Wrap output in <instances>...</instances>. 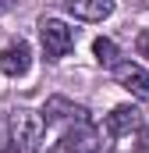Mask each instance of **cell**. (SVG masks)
Returning a JSON list of instances; mask_svg holds the SVG:
<instances>
[{
    "label": "cell",
    "mask_w": 149,
    "mask_h": 153,
    "mask_svg": "<svg viewBox=\"0 0 149 153\" xmlns=\"http://www.w3.org/2000/svg\"><path fill=\"white\" fill-rule=\"evenodd\" d=\"M46 121L36 111H14L11 114V150L14 153H39Z\"/></svg>",
    "instance_id": "1"
},
{
    "label": "cell",
    "mask_w": 149,
    "mask_h": 153,
    "mask_svg": "<svg viewBox=\"0 0 149 153\" xmlns=\"http://www.w3.org/2000/svg\"><path fill=\"white\" fill-rule=\"evenodd\" d=\"M39 39H43V53H46V61H60V57H68V50L74 46V32L60 22V18H43V22H39Z\"/></svg>",
    "instance_id": "2"
},
{
    "label": "cell",
    "mask_w": 149,
    "mask_h": 153,
    "mask_svg": "<svg viewBox=\"0 0 149 153\" xmlns=\"http://www.w3.org/2000/svg\"><path fill=\"white\" fill-rule=\"evenodd\" d=\"M43 121L46 125H60V128H71L78 121H89V111L82 103H71L64 96H50L46 107H43Z\"/></svg>",
    "instance_id": "3"
},
{
    "label": "cell",
    "mask_w": 149,
    "mask_h": 153,
    "mask_svg": "<svg viewBox=\"0 0 149 153\" xmlns=\"http://www.w3.org/2000/svg\"><path fill=\"white\" fill-rule=\"evenodd\" d=\"M114 78H117L131 96L149 100V71H146V68H139L135 61H117V64H114Z\"/></svg>",
    "instance_id": "4"
},
{
    "label": "cell",
    "mask_w": 149,
    "mask_h": 153,
    "mask_svg": "<svg viewBox=\"0 0 149 153\" xmlns=\"http://www.w3.org/2000/svg\"><path fill=\"white\" fill-rule=\"evenodd\" d=\"M29 68H32V50H29L25 39H18V43H11V46L0 50V71H4V75L21 78Z\"/></svg>",
    "instance_id": "5"
},
{
    "label": "cell",
    "mask_w": 149,
    "mask_h": 153,
    "mask_svg": "<svg viewBox=\"0 0 149 153\" xmlns=\"http://www.w3.org/2000/svg\"><path fill=\"white\" fill-rule=\"evenodd\" d=\"M142 125V114L135 111V107H114L107 121H103V132L110 135V139H121V135H128V132H135Z\"/></svg>",
    "instance_id": "6"
},
{
    "label": "cell",
    "mask_w": 149,
    "mask_h": 153,
    "mask_svg": "<svg viewBox=\"0 0 149 153\" xmlns=\"http://www.w3.org/2000/svg\"><path fill=\"white\" fill-rule=\"evenodd\" d=\"M68 11L82 22H103L114 14V0H68Z\"/></svg>",
    "instance_id": "7"
},
{
    "label": "cell",
    "mask_w": 149,
    "mask_h": 153,
    "mask_svg": "<svg viewBox=\"0 0 149 153\" xmlns=\"http://www.w3.org/2000/svg\"><path fill=\"white\" fill-rule=\"evenodd\" d=\"M92 53H96V61H100V64H117V43H114V39H96V43H92Z\"/></svg>",
    "instance_id": "8"
},
{
    "label": "cell",
    "mask_w": 149,
    "mask_h": 153,
    "mask_svg": "<svg viewBox=\"0 0 149 153\" xmlns=\"http://www.w3.org/2000/svg\"><path fill=\"white\" fill-rule=\"evenodd\" d=\"M135 50H139V57L149 61V29H142V32L135 36Z\"/></svg>",
    "instance_id": "9"
},
{
    "label": "cell",
    "mask_w": 149,
    "mask_h": 153,
    "mask_svg": "<svg viewBox=\"0 0 149 153\" xmlns=\"http://www.w3.org/2000/svg\"><path fill=\"white\" fill-rule=\"evenodd\" d=\"M11 7H14V0H0V14H7Z\"/></svg>",
    "instance_id": "10"
},
{
    "label": "cell",
    "mask_w": 149,
    "mask_h": 153,
    "mask_svg": "<svg viewBox=\"0 0 149 153\" xmlns=\"http://www.w3.org/2000/svg\"><path fill=\"white\" fill-rule=\"evenodd\" d=\"M46 153H71V150H68V146H64V143H57V146H53V150H46Z\"/></svg>",
    "instance_id": "11"
}]
</instances>
